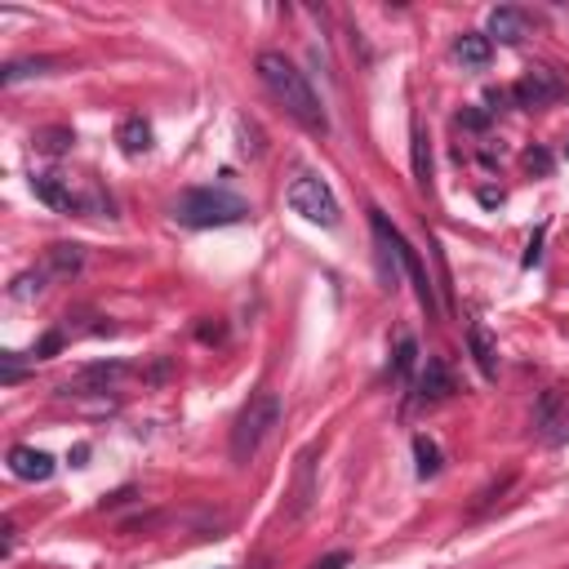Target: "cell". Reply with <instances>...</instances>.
<instances>
[{"label": "cell", "mask_w": 569, "mask_h": 569, "mask_svg": "<svg viewBox=\"0 0 569 569\" xmlns=\"http://www.w3.org/2000/svg\"><path fill=\"white\" fill-rule=\"evenodd\" d=\"M45 280H50V271H45V267H41V271H28V276H19V280H14V290H10V294H14L19 303H23V299H32V294L41 299V294H45Z\"/></svg>", "instance_id": "44dd1931"}, {"label": "cell", "mask_w": 569, "mask_h": 569, "mask_svg": "<svg viewBox=\"0 0 569 569\" xmlns=\"http://www.w3.org/2000/svg\"><path fill=\"white\" fill-rule=\"evenodd\" d=\"M0 365H6V370H0V379H6V387L23 379V352H6V356H0Z\"/></svg>", "instance_id": "603a6c76"}, {"label": "cell", "mask_w": 569, "mask_h": 569, "mask_svg": "<svg viewBox=\"0 0 569 569\" xmlns=\"http://www.w3.org/2000/svg\"><path fill=\"white\" fill-rule=\"evenodd\" d=\"M467 348H472V356H476V370H480L485 379H498V348H494V339L485 334V325H472V330H467Z\"/></svg>", "instance_id": "5bb4252c"}, {"label": "cell", "mask_w": 569, "mask_h": 569, "mask_svg": "<svg viewBox=\"0 0 569 569\" xmlns=\"http://www.w3.org/2000/svg\"><path fill=\"white\" fill-rule=\"evenodd\" d=\"M116 143H121L125 156H143V152L152 147V125H147L143 116H125L121 130H116Z\"/></svg>", "instance_id": "4fadbf2b"}, {"label": "cell", "mask_w": 569, "mask_h": 569, "mask_svg": "<svg viewBox=\"0 0 569 569\" xmlns=\"http://www.w3.org/2000/svg\"><path fill=\"white\" fill-rule=\"evenodd\" d=\"M449 392H454L449 365H445L441 356H427V365H423V374H418V401H423V405H436V401H445Z\"/></svg>", "instance_id": "7c38bea8"}, {"label": "cell", "mask_w": 569, "mask_h": 569, "mask_svg": "<svg viewBox=\"0 0 569 569\" xmlns=\"http://www.w3.org/2000/svg\"><path fill=\"white\" fill-rule=\"evenodd\" d=\"M414 365H418V343H414L410 334H401V343H396V361H392V379H396V383H410Z\"/></svg>", "instance_id": "d6986e66"}, {"label": "cell", "mask_w": 569, "mask_h": 569, "mask_svg": "<svg viewBox=\"0 0 569 569\" xmlns=\"http://www.w3.org/2000/svg\"><path fill=\"white\" fill-rule=\"evenodd\" d=\"M0 534H6V542H0V551L10 556V551H14V538H19V529H14V520H10V516H6V525H0Z\"/></svg>", "instance_id": "d4e9b609"}, {"label": "cell", "mask_w": 569, "mask_h": 569, "mask_svg": "<svg viewBox=\"0 0 569 569\" xmlns=\"http://www.w3.org/2000/svg\"><path fill=\"white\" fill-rule=\"evenodd\" d=\"M54 68H59L54 59H19V63H6V68H0V85L14 90L19 81H28V76H50Z\"/></svg>", "instance_id": "2e32d148"}, {"label": "cell", "mask_w": 569, "mask_h": 569, "mask_svg": "<svg viewBox=\"0 0 569 569\" xmlns=\"http://www.w3.org/2000/svg\"><path fill=\"white\" fill-rule=\"evenodd\" d=\"M410 147H414V178L427 187V178H432V156H427V134H423V125H414Z\"/></svg>", "instance_id": "ffe728a7"}, {"label": "cell", "mask_w": 569, "mask_h": 569, "mask_svg": "<svg viewBox=\"0 0 569 569\" xmlns=\"http://www.w3.org/2000/svg\"><path fill=\"white\" fill-rule=\"evenodd\" d=\"M54 454H45V449H37V445H14L10 449V472L19 476V480H50L54 476Z\"/></svg>", "instance_id": "30bf717a"}, {"label": "cell", "mask_w": 569, "mask_h": 569, "mask_svg": "<svg viewBox=\"0 0 569 569\" xmlns=\"http://www.w3.org/2000/svg\"><path fill=\"white\" fill-rule=\"evenodd\" d=\"M454 54L467 63V68H489V54H494V41L485 32H463L454 41Z\"/></svg>", "instance_id": "9a60e30c"}, {"label": "cell", "mask_w": 569, "mask_h": 569, "mask_svg": "<svg viewBox=\"0 0 569 569\" xmlns=\"http://www.w3.org/2000/svg\"><path fill=\"white\" fill-rule=\"evenodd\" d=\"M254 72H258L262 90H267L284 112H290L303 130H312V134H325V130H330V116H325L317 90L308 85V76H303L290 59H284L280 50H262L258 63H254Z\"/></svg>", "instance_id": "6da1fadb"}, {"label": "cell", "mask_w": 569, "mask_h": 569, "mask_svg": "<svg viewBox=\"0 0 569 569\" xmlns=\"http://www.w3.org/2000/svg\"><path fill=\"white\" fill-rule=\"evenodd\" d=\"M174 218L183 227H231L249 218V200L231 196L227 187H192L174 200Z\"/></svg>", "instance_id": "3957f363"}, {"label": "cell", "mask_w": 569, "mask_h": 569, "mask_svg": "<svg viewBox=\"0 0 569 569\" xmlns=\"http://www.w3.org/2000/svg\"><path fill=\"white\" fill-rule=\"evenodd\" d=\"M525 165H529V169H538V174H547V169H551L547 152H525Z\"/></svg>", "instance_id": "484cf974"}, {"label": "cell", "mask_w": 569, "mask_h": 569, "mask_svg": "<svg viewBox=\"0 0 569 569\" xmlns=\"http://www.w3.org/2000/svg\"><path fill=\"white\" fill-rule=\"evenodd\" d=\"M121 379H130V365H125V361H94V365H85L76 379L63 383V396H99V392H116Z\"/></svg>", "instance_id": "ba28073f"}, {"label": "cell", "mask_w": 569, "mask_h": 569, "mask_svg": "<svg viewBox=\"0 0 569 569\" xmlns=\"http://www.w3.org/2000/svg\"><path fill=\"white\" fill-rule=\"evenodd\" d=\"M68 143H76L68 130H45V134H37V147H41V152H50V156L68 152Z\"/></svg>", "instance_id": "7402d4cb"}, {"label": "cell", "mask_w": 569, "mask_h": 569, "mask_svg": "<svg viewBox=\"0 0 569 569\" xmlns=\"http://www.w3.org/2000/svg\"><path fill=\"white\" fill-rule=\"evenodd\" d=\"M529 37V14L516 10V6H498L489 14V41H503V45H520Z\"/></svg>", "instance_id": "8fae6325"}, {"label": "cell", "mask_w": 569, "mask_h": 569, "mask_svg": "<svg viewBox=\"0 0 569 569\" xmlns=\"http://www.w3.org/2000/svg\"><path fill=\"white\" fill-rule=\"evenodd\" d=\"M538 245H542V231H534V240H529V254H525V267H534V262H538Z\"/></svg>", "instance_id": "83f0119b"}, {"label": "cell", "mask_w": 569, "mask_h": 569, "mask_svg": "<svg viewBox=\"0 0 569 569\" xmlns=\"http://www.w3.org/2000/svg\"><path fill=\"white\" fill-rule=\"evenodd\" d=\"M414 458H418V476L423 480H432V476H441V445L432 441V436H414Z\"/></svg>", "instance_id": "ac0fdd59"}, {"label": "cell", "mask_w": 569, "mask_h": 569, "mask_svg": "<svg viewBox=\"0 0 569 569\" xmlns=\"http://www.w3.org/2000/svg\"><path fill=\"white\" fill-rule=\"evenodd\" d=\"M290 209L299 214V218H308V223H317V227H339V196H334V187L321 178V174H312V169H303L294 183H290Z\"/></svg>", "instance_id": "277c9868"}, {"label": "cell", "mask_w": 569, "mask_h": 569, "mask_svg": "<svg viewBox=\"0 0 569 569\" xmlns=\"http://www.w3.org/2000/svg\"><path fill=\"white\" fill-rule=\"evenodd\" d=\"M348 560H352L348 551H330V556L317 560V569H348Z\"/></svg>", "instance_id": "cb8c5ba5"}, {"label": "cell", "mask_w": 569, "mask_h": 569, "mask_svg": "<svg viewBox=\"0 0 569 569\" xmlns=\"http://www.w3.org/2000/svg\"><path fill=\"white\" fill-rule=\"evenodd\" d=\"M32 192H37V200H45L50 209H59V214H90V209H107L112 214V200L103 196V192H76L72 187V178H63V174H41V178H32Z\"/></svg>", "instance_id": "5b68a950"}, {"label": "cell", "mask_w": 569, "mask_h": 569, "mask_svg": "<svg viewBox=\"0 0 569 569\" xmlns=\"http://www.w3.org/2000/svg\"><path fill=\"white\" fill-rule=\"evenodd\" d=\"M370 227H374V245H379V276H383L387 290H396V284L405 280V249H410V240L379 209L370 214Z\"/></svg>", "instance_id": "8992f818"}, {"label": "cell", "mask_w": 569, "mask_h": 569, "mask_svg": "<svg viewBox=\"0 0 569 569\" xmlns=\"http://www.w3.org/2000/svg\"><path fill=\"white\" fill-rule=\"evenodd\" d=\"M560 94H565V85H560L547 68H534V72H525V76L511 85L516 107H547V103H556Z\"/></svg>", "instance_id": "9c48e42d"}, {"label": "cell", "mask_w": 569, "mask_h": 569, "mask_svg": "<svg viewBox=\"0 0 569 569\" xmlns=\"http://www.w3.org/2000/svg\"><path fill=\"white\" fill-rule=\"evenodd\" d=\"M81 262H85L81 245H54L50 258H45V271L50 276H72V271H81Z\"/></svg>", "instance_id": "e0dca14e"}, {"label": "cell", "mask_w": 569, "mask_h": 569, "mask_svg": "<svg viewBox=\"0 0 569 569\" xmlns=\"http://www.w3.org/2000/svg\"><path fill=\"white\" fill-rule=\"evenodd\" d=\"M534 427H538V436H542L547 445H560V441H569V392H560V387H547V392L538 396V410H534Z\"/></svg>", "instance_id": "52a82bcc"}, {"label": "cell", "mask_w": 569, "mask_h": 569, "mask_svg": "<svg viewBox=\"0 0 569 569\" xmlns=\"http://www.w3.org/2000/svg\"><path fill=\"white\" fill-rule=\"evenodd\" d=\"M85 458H90V445H76L72 449V467H85Z\"/></svg>", "instance_id": "f1b7e54d"}, {"label": "cell", "mask_w": 569, "mask_h": 569, "mask_svg": "<svg viewBox=\"0 0 569 569\" xmlns=\"http://www.w3.org/2000/svg\"><path fill=\"white\" fill-rule=\"evenodd\" d=\"M458 125H467V130H485V112H463V116H458Z\"/></svg>", "instance_id": "4316f807"}, {"label": "cell", "mask_w": 569, "mask_h": 569, "mask_svg": "<svg viewBox=\"0 0 569 569\" xmlns=\"http://www.w3.org/2000/svg\"><path fill=\"white\" fill-rule=\"evenodd\" d=\"M280 414H284V405H280L276 392H254V396L245 401V410H240L236 423H231V445H227L236 467H245V463L262 449V441L280 427Z\"/></svg>", "instance_id": "7a4b0ae2"}]
</instances>
